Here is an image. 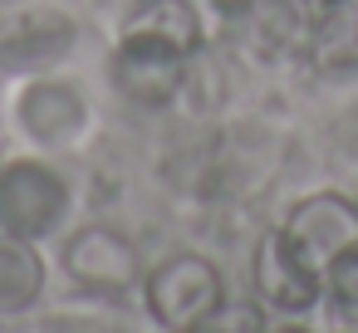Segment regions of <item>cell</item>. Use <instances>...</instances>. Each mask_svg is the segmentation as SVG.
Listing matches in <instances>:
<instances>
[{
	"label": "cell",
	"instance_id": "6da1fadb",
	"mask_svg": "<svg viewBox=\"0 0 358 333\" xmlns=\"http://www.w3.org/2000/svg\"><path fill=\"white\" fill-rule=\"evenodd\" d=\"M143 294H148V313H152L167 333H187V328H196L211 309L226 304L221 274H216V265L201 260V255H172V260H162V265L143 279Z\"/></svg>",
	"mask_w": 358,
	"mask_h": 333
},
{
	"label": "cell",
	"instance_id": "7a4b0ae2",
	"mask_svg": "<svg viewBox=\"0 0 358 333\" xmlns=\"http://www.w3.org/2000/svg\"><path fill=\"white\" fill-rule=\"evenodd\" d=\"M69 211V186L45 162H6L0 167V230L15 240H45L59 230Z\"/></svg>",
	"mask_w": 358,
	"mask_h": 333
},
{
	"label": "cell",
	"instance_id": "3957f363",
	"mask_svg": "<svg viewBox=\"0 0 358 333\" xmlns=\"http://www.w3.org/2000/svg\"><path fill=\"white\" fill-rule=\"evenodd\" d=\"M108 79L128 103L167 108L187 84V54L177 45H167V40H157V35L123 30V40L113 50V64H108Z\"/></svg>",
	"mask_w": 358,
	"mask_h": 333
},
{
	"label": "cell",
	"instance_id": "277c9868",
	"mask_svg": "<svg viewBox=\"0 0 358 333\" xmlns=\"http://www.w3.org/2000/svg\"><path fill=\"white\" fill-rule=\"evenodd\" d=\"M64 274L89 289V294H128L138 279H143V260H138V245L113 230V225H84L64 240V255H59Z\"/></svg>",
	"mask_w": 358,
	"mask_h": 333
},
{
	"label": "cell",
	"instance_id": "5b68a950",
	"mask_svg": "<svg viewBox=\"0 0 358 333\" xmlns=\"http://www.w3.org/2000/svg\"><path fill=\"white\" fill-rule=\"evenodd\" d=\"M79 25L64 10H15L0 20V69L10 74H45L69 59Z\"/></svg>",
	"mask_w": 358,
	"mask_h": 333
},
{
	"label": "cell",
	"instance_id": "8992f818",
	"mask_svg": "<svg viewBox=\"0 0 358 333\" xmlns=\"http://www.w3.org/2000/svg\"><path fill=\"white\" fill-rule=\"evenodd\" d=\"M285 240L324 274L343 250L358 245V206L338 191H319L309 201H299L285 221Z\"/></svg>",
	"mask_w": 358,
	"mask_h": 333
},
{
	"label": "cell",
	"instance_id": "52a82bcc",
	"mask_svg": "<svg viewBox=\"0 0 358 333\" xmlns=\"http://www.w3.org/2000/svg\"><path fill=\"white\" fill-rule=\"evenodd\" d=\"M319 289H324L319 269L285 240V230H270L255 250V294L280 313H304L319 304Z\"/></svg>",
	"mask_w": 358,
	"mask_h": 333
},
{
	"label": "cell",
	"instance_id": "ba28073f",
	"mask_svg": "<svg viewBox=\"0 0 358 333\" xmlns=\"http://www.w3.org/2000/svg\"><path fill=\"white\" fill-rule=\"evenodd\" d=\"M15 118H20V128H25L30 142H40V147H64V142H74V138L84 133L89 108H84V98H79L74 84L35 79V84L20 94V103H15Z\"/></svg>",
	"mask_w": 358,
	"mask_h": 333
},
{
	"label": "cell",
	"instance_id": "9c48e42d",
	"mask_svg": "<svg viewBox=\"0 0 358 333\" xmlns=\"http://www.w3.org/2000/svg\"><path fill=\"white\" fill-rule=\"evenodd\" d=\"M314 0H245L241 6V25L245 40L260 54H289V50H309L314 35Z\"/></svg>",
	"mask_w": 358,
	"mask_h": 333
},
{
	"label": "cell",
	"instance_id": "30bf717a",
	"mask_svg": "<svg viewBox=\"0 0 358 333\" xmlns=\"http://www.w3.org/2000/svg\"><path fill=\"white\" fill-rule=\"evenodd\" d=\"M40 289H45V265L30 250V240H15L0 230V313L10 318V313L35 309Z\"/></svg>",
	"mask_w": 358,
	"mask_h": 333
},
{
	"label": "cell",
	"instance_id": "8fae6325",
	"mask_svg": "<svg viewBox=\"0 0 358 333\" xmlns=\"http://www.w3.org/2000/svg\"><path fill=\"white\" fill-rule=\"evenodd\" d=\"M309 59L324 74H353L358 69V10H348L343 0L329 6V15L309 35Z\"/></svg>",
	"mask_w": 358,
	"mask_h": 333
},
{
	"label": "cell",
	"instance_id": "7c38bea8",
	"mask_svg": "<svg viewBox=\"0 0 358 333\" xmlns=\"http://www.w3.org/2000/svg\"><path fill=\"white\" fill-rule=\"evenodd\" d=\"M123 30H133V35H157V40L177 45L182 54H196V45H201V20H196V10H192V0H143V6L128 15Z\"/></svg>",
	"mask_w": 358,
	"mask_h": 333
},
{
	"label": "cell",
	"instance_id": "4fadbf2b",
	"mask_svg": "<svg viewBox=\"0 0 358 333\" xmlns=\"http://www.w3.org/2000/svg\"><path fill=\"white\" fill-rule=\"evenodd\" d=\"M324 289H329V304H334L348 323H358V245L343 250V255L324 269Z\"/></svg>",
	"mask_w": 358,
	"mask_h": 333
},
{
	"label": "cell",
	"instance_id": "5bb4252c",
	"mask_svg": "<svg viewBox=\"0 0 358 333\" xmlns=\"http://www.w3.org/2000/svg\"><path fill=\"white\" fill-rule=\"evenodd\" d=\"M265 323H260V309L255 304H221V309H211L196 328H187V333H260Z\"/></svg>",
	"mask_w": 358,
	"mask_h": 333
},
{
	"label": "cell",
	"instance_id": "9a60e30c",
	"mask_svg": "<svg viewBox=\"0 0 358 333\" xmlns=\"http://www.w3.org/2000/svg\"><path fill=\"white\" fill-rule=\"evenodd\" d=\"M260 333H309V328H294V323H285V328H260Z\"/></svg>",
	"mask_w": 358,
	"mask_h": 333
},
{
	"label": "cell",
	"instance_id": "2e32d148",
	"mask_svg": "<svg viewBox=\"0 0 358 333\" xmlns=\"http://www.w3.org/2000/svg\"><path fill=\"white\" fill-rule=\"evenodd\" d=\"M314 6H338V0H314Z\"/></svg>",
	"mask_w": 358,
	"mask_h": 333
}]
</instances>
